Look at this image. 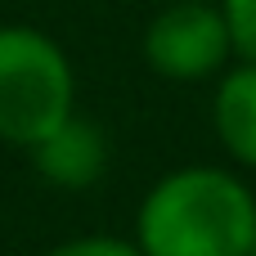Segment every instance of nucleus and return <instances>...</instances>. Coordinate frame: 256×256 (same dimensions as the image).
Here are the masks:
<instances>
[{
	"label": "nucleus",
	"instance_id": "0eeeda50",
	"mask_svg": "<svg viewBox=\"0 0 256 256\" xmlns=\"http://www.w3.org/2000/svg\"><path fill=\"white\" fill-rule=\"evenodd\" d=\"M45 256H144L140 243H126V238H108V234H86V238H72V243H58Z\"/></svg>",
	"mask_w": 256,
	"mask_h": 256
},
{
	"label": "nucleus",
	"instance_id": "f257e3e1",
	"mask_svg": "<svg viewBox=\"0 0 256 256\" xmlns=\"http://www.w3.org/2000/svg\"><path fill=\"white\" fill-rule=\"evenodd\" d=\"M144 256H256V194L225 166L162 176L135 216Z\"/></svg>",
	"mask_w": 256,
	"mask_h": 256
},
{
	"label": "nucleus",
	"instance_id": "20e7f679",
	"mask_svg": "<svg viewBox=\"0 0 256 256\" xmlns=\"http://www.w3.org/2000/svg\"><path fill=\"white\" fill-rule=\"evenodd\" d=\"M36 171L54 184V189H90L104 171H108V140L94 122L86 117H68L63 126H54L40 144L27 148Z\"/></svg>",
	"mask_w": 256,
	"mask_h": 256
},
{
	"label": "nucleus",
	"instance_id": "7ed1b4c3",
	"mask_svg": "<svg viewBox=\"0 0 256 256\" xmlns=\"http://www.w3.org/2000/svg\"><path fill=\"white\" fill-rule=\"evenodd\" d=\"M230 54H234V36L220 4L176 0L144 32V58L166 81H207L225 72Z\"/></svg>",
	"mask_w": 256,
	"mask_h": 256
},
{
	"label": "nucleus",
	"instance_id": "f03ea898",
	"mask_svg": "<svg viewBox=\"0 0 256 256\" xmlns=\"http://www.w3.org/2000/svg\"><path fill=\"white\" fill-rule=\"evenodd\" d=\"M76 112V76L54 36L27 22L0 27V140L32 148Z\"/></svg>",
	"mask_w": 256,
	"mask_h": 256
},
{
	"label": "nucleus",
	"instance_id": "423d86ee",
	"mask_svg": "<svg viewBox=\"0 0 256 256\" xmlns=\"http://www.w3.org/2000/svg\"><path fill=\"white\" fill-rule=\"evenodd\" d=\"M230 36H234V54L243 63H256V0H220Z\"/></svg>",
	"mask_w": 256,
	"mask_h": 256
},
{
	"label": "nucleus",
	"instance_id": "39448f33",
	"mask_svg": "<svg viewBox=\"0 0 256 256\" xmlns=\"http://www.w3.org/2000/svg\"><path fill=\"white\" fill-rule=\"evenodd\" d=\"M212 122H216L225 153L256 171V63H238V68L220 72Z\"/></svg>",
	"mask_w": 256,
	"mask_h": 256
},
{
	"label": "nucleus",
	"instance_id": "6e6552de",
	"mask_svg": "<svg viewBox=\"0 0 256 256\" xmlns=\"http://www.w3.org/2000/svg\"><path fill=\"white\" fill-rule=\"evenodd\" d=\"M189 4H220V0H189Z\"/></svg>",
	"mask_w": 256,
	"mask_h": 256
}]
</instances>
